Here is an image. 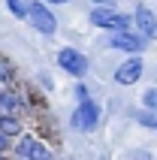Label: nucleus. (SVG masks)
I'll use <instances>...</instances> for the list:
<instances>
[{"label":"nucleus","mask_w":157,"mask_h":160,"mask_svg":"<svg viewBox=\"0 0 157 160\" xmlns=\"http://www.w3.org/2000/svg\"><path fill=\"white\" fill-rule=\"evenodd\" d=\"M91 21H94L97 27L109 30V33H115V30H130V18L121 15V12H115V9H109V6L94 9V12H91Z\"/></svg>","instance_id":"f257e3e1"},{"label":"nucleus","mask_w":157,"mask_h":160,"mask_svg":"<svg viewBox=\"0 0 157 160\" xmlns=\"http://www.w3.org/2000/svg\"><path fill=\"white\" fill-rule=\"evenodd\" d=\"M27 18H30V24L39 30L43 36H52L54 30H58V21H54L52 9L45 6V3H33L30 0V9H27Z\"/></svg>","instance_id":"f03ea898"},{"label":"nucleus","mask_w":157,"mask_h":160,"mask_svg":"<svg viewBox=\"0 0 157 160\" xmlns=\"http://www.w3.org/2000/svg\"><path fill=\"white\" fill-rule=\"evenodd\" d=\"M97 121H100V109H97V103H91L88 97L78 103V109L73 112V118H70V124L76 127V130H82V133L94 130V127H97Z\"/></svg>","instance_id":"7ed1b4c3"},{"label":"nucleus","mask_w":157,"mask_h":160,"mask_svg":"<svg viewBox=\"0 0 157 160\" xmlns=\"http://www.w3.org/2000/svg\"><path fill=\"white\" fill-rule=\"evenodd\" d=\"M58 63H61V70H67V76H76V79H82L88 72V58L82 52H76V48H61Z\"/></svg>","instance_id":"20e7f679"},{"label":"nucleus","mask_w":157,"mask_h":160,"mask_svg":"<svg viewBox=\"0 0 157 160\" xmlns=\"http://www.w3.org/2000/svg\"><path fill=\"white\" fill-rule=\"evenodd\" d=\"M109 45L112 48H118V52H142L145 48V36H133L130 30H115L112 36H109Z\"/></svg>","instance_id":"39448f33"},{"label":"nucleus","mask_w":157,"mask_h":160,"mask_svg":"<svg viewBox=\"0 0 157 160\" xmlns=\"http://www.w3.org/2000/svg\"><path fill=\"white\" fill-rule=\"evenodd\" d=\"M15 154L18 157H33V160L52 157V151L45 148V142H39V139H33V136H21L18 145H15Z\"/></svg>","instance_id":"423d86ee"},{"label":"nucleus","mask_w":157,"mask_h":160,"mask_svg":"<svg viewBox=\"0 0 157 160\" xmlns=\"http://www.w3.org/2000/svg\"><path fill=\"white\" fill-rule=\"evenodd\" d=\"M142 58H130V61H124L118 70H115V82L118 85H136L142 79Z\"/></svg>","instance_id":"0eeeda50"},{"label":"nucleus","mask_w":157,"mask_h":160,"mask_svg":"<svg viewBox=\"0 0 157 160\" xmlns=\"http://www.w3.org/2000/svg\"><path fill=\"white\" fill-rule=\"evenodd\" d=\"M136 24H139V33L145 39H157V15L151 9H145V6L136 9Z\"/></svg>","instance_id":"6e6552de"},{"label":"nucleus","mask_w":157,"mask_h":160,"mask_svg":"<svg viewBox=\"0 0 157 160\" xmlns=\"http://www.w3.org/2000/svg\"><path fill=\"white\" fill-rule=\"evenodd\" d=\"M18 109H21V103H18L12 94H3V91H0V115H15Z\"/></svg>","instance_id":"1a4fd4ad"},{"label":"nucleus","mask_w":157,"mask_h":160,"mask_svg":"<svg viewBox=\"0 0 157 160\" xmlns=\"http://www.w3.org/2000/svg\"><path fill=\"white\" fill-rule=\"evenodd\" d=\"M9 3V12L18 18H27V9H30V0H6Z\"/></svg>","instance_id":"9d476101"},{"label":"nucleus","mask_w":157,"mask_h":160,"mask_svg":"<svg viewBox=\"0 0 157 160\" xmlns=\"http://www.w3.org/2000/svg\"><path fill=\"white\" fill-rule=\"evenodd\" d=\"M142 100H145V106H148V109H157V88H151Z\"/></svg>","instance_id":"9b49d317"},{"label":"nucleus","mask_w":157,"mask_h":160,"mask_svg":"<svg viewBox=\"0 0 157 160\" xmlns=\"http://www.w3.org/2000/svg\"><path fill=\"white\" fill-rule=\"evenodd\" d=\"M142 121H145V124H148V127H154V130H157V115H148V112H142Z\"/></svg>","instance_id":"f8f14e48"},{"label":"nucleus","mask_w":157,"mask_h":160,"mask_svg":"<svg viewBox=\"0 0 157 160\" xmlns=\"http://www.w3.org/2000/svg\"><path fill=\"white\" fill-rule=\"evenodd\" d=\"M94 3H100V6H112V0H94Z\"/></svg>","instance_id":"ddd939ff"},{"label":"nucleus","mask_w":157,"mask_h":160,"mask_svg":"<svg viewBox=\"0 0 157 160\" xmlns=\"http://www.w3.org/2000/svg\"><path fill=\"white\" fill-rule=\"evenodd\" d=\"M48 3H70V0H48Z\"/></svg>","instance_id":"4468645a"}]
</instances>
